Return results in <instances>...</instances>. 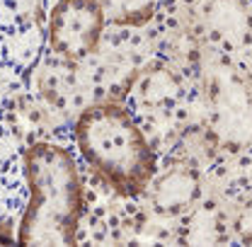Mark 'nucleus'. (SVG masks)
Wrapping results in <instances>:
<instances>
[{
	"label": "nucleus",
	"mask_w": 252,
	"mask_h": 247,
	"mask_svg": "<svg viewBox=\"0 0 252 247\" xmlns=\"http://www.w3.org/2000/svg\"><path fill=\"white\" fill-rule=\"evenodd\" d=\"M206 34L223 46H238L250 30V12L243 0H206L201 7Z\"/></svg>",
	"instance_id": "obj_8"
},
{
	"label": "nucleus",
	"mask_w": 252,
	"mask_h": 247,
	"mask_svg": "<svg viewBox=\"0 0 252 247\" xmlns=\"http://www.w3.org/2000/svg\"><path fill=\"white\" fill-rule=\"evenodd\" d=\"M104 25L107 17L99 0H56L44 34L59 59L78 63L99 49Z\"/></svg>",
	"instance_id": "obj_3"
},
{
	"label": "nucleus",
	"mask_w": 252,
	"mask_h": 247,
	"mask_svg": "<svg viewBox=\"0 0 252 247\" xmlns=\"http://www.w3.org/2000/svg\"><path fill=\"white\" fill-rule=\"evenodd\" d=\"M25 148L15 122L0 104V220H7L25 204Z\"/></svg>",
	"instance_id": "obj_6"
},
{
	"label": "nucleus",
	"mask_w": 252,
	"mask_h": 247,
	"mask_svg": "<svg viewBox=\"0 0 252 247\" xmlns=\"http://www.w3.org/2000/svg\"><path fill=\"white\" fill-rule=\"evenodd\" d=\"M146 191L158 214L182 216L199 199V177L185 165H172L160 175L156 172Z\"/></svg>",
	"instance_id": "obj_7"
},
{
	"label": "nucleus",
	"mask_w": 252,
	"mask_h": 247,
	"mask_svg": "<svg viewBox=\"0 0 252 247\" xmlns=\"http://www.w3.org/2000/svg\"><path fill=\"white\" fill-rule=\"evenodd\" d=\"M107 22L117 27H141L146 25L162 0H99Z\"/></svg>",
	"instance_id": "obj_9"
},
{
	"label": "nucleus",
	"mask_w": 252,
	"mask_h": 247,
	"mask_svg": "<svg viewBox=\"0 0 252 247\" xmlns=\"http://www.w3.org/2000/svg\"><path fill=\"white\" fill-rule=\"evenodd\" d=\"M41 49L32 0H0V80L30 73Z\"/></svg>",
	"instance_id": "obj_5"
},
{
	"label": "nucleus",
	"mask_w": 252,
	"mask_h": 247,
	"mask_svg": "<svg viewBox=\"0 0 252 247\" xmlns=\"http://www.w3.org/2000/svg\"><path fill=\"white\" fill-rule=\"evenodd\" d=\"M206 107L214 133L228 146H243L252 138V97L245 83L219 68L206 85Z\"/></svg>",
	"instance_id": "obj_4"
},
{
	"label": "nucleus",
	"mask_w": 252,
	"mask_h": 247,
	"mask_svg": "<svg viewBox=\"0 0 252 247\" xmlns=\"http://www.w3.org/2000/svg\"><path fill=\"white\" fill-rule=\"evenodd\" d=\"M25 204L20 245H73L85 214V185L75 155L56 141H34L22 153Z\"/></svg>",
	"instance_id": "obj_1"
},
{
	"label": "nucleus",
	"mask_w": 252,
	"mask_h": 247,
	"mask_svg": "<svg viewBox=\"0 0 252 247\" xmlns=\"http://www.w3.org/2000/svg\"><path fill=\"white\" fill-rule=\"evenodd\" d=\"M73 138L80 157L119 196H141L158 172L138 119L114 99L85 107L73 124Z\"/></svg>",
	"instance_id": "obj_2"
}]
</instances>
